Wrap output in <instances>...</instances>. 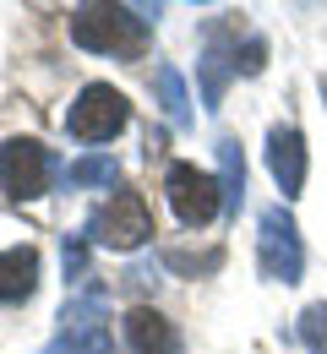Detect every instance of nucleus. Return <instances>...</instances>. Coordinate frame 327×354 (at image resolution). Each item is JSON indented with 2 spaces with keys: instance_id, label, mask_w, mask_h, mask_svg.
<instances>
[{
  "instance_id": "nucleus-5",
  "label": "nucleus",
  "mask_w": 327,
  "mask_h": 354,
  "mask_svg": "<svg viewBox=\"0 0 327 354\" xmlns=\"http://www.w3.org/2000/svg\"><path fill=\"white\" fill-rule=\"evenodd\" d=\"M88 240L104 251H137L142 240H153V213L142 202V191H115L93 218H88Z\"/></svg>"
},
{
  "instance_id": "nucleus-4",
  "label": "nucleus",
  "mask_w": 327,
  "mask_h": 354,
  "mask_svg": "<svg viewBox=\"0 0 327 354\" xmlns=\"http://www.w3.org/2000/svg\"><path fill=\"white\" fill-rule=\"evenodd\" d=\"M126 120H131L126 93L109 88V82H88L77 93V104L66 109V136L71 142H109V136L126 131Z\"/></svg>"
},
{
  "instance_id": "nucleus-13",
  "label": "nucleus",
  "mask_w": 327,
  "mask_h": 354,
  "mask_svg": "<svg viewBox=\"0 0 327 354\" xmlns=\"http://www.w3.org/2000/svg\"><path fill=\"white\" fill-rule=\"evenodd\" d=\"M153 93H158V109H164V120H169V126H186V120H191L186 77H180L175 66H158V71H153Z\"/></svg>"
},
{
  "instance_id": "nucleus-18",
  "label": "nucleus",
  "mask_w": 327,
  "mask_h": 354,
  "mask_svg": "<svg viewBox=\"0 0 327 354\" xmlns=\"http://www.w3.org/2000/svg\"><path fill=\"white\" fill-rule=\"evenodd\" d=\"M218 262H224V251H207V257H186V251H169V267H180V272H213Z\"/></svg>"
},
{
  "instance_id": "nucleus-8",
  "label": "nucleus",
  "mask_w": 327,
  "mask_h": 354,
  "mask_svg": "<svg viewBox=\"0 0 327 354\" xmlns=\"http://www.w3.org/2000/svg\"><path fill=\"white\" fill-rule=\"evenodd\" d=\"M306 136H300V126H273L268 131V175H273V185L283 191V202H295L300 191H306Z\"/></svg>"
},
{
  "instance_id": "nucleus-2",
  "label": "nucleus",
  "mask_w": 327,
  "mask_h": 354,
  "mask_svg": "<svg viewBox=\"0 0 327 354\" xmlns=\"http://www.w3.org/2000/svg\"><path fill=\"white\" fill-rule=\"evenodd\" d=\"M115 338H109V295L88 283L77 300H66L60 310V327L39 354H109Z\"/></svg>"
},
{
  "instance_id": "nucleus-6",
  "label": "nucleus",
  "mask_w": 327,
  "mask_h": 354,
  "mask_svg": "<svg viewBox=\"0 0 327 354\" xmlns=\"http://www.w3.org/2000/svg\"><path fill=\"white\" fill-rule=\"evenodd\" d=\"M256 267L268 283H300L306 272V245H300V229L289 218V207H268L256 223Z\"/></svg>"
},
{
  "instance_id": "nucleus-17",
  "label": "nucleus",
  "mask_w": 327,
  "mask_h": 354,
  "mask_svg": "<svg viewBox=\"0 0 327 354\" xmlns=\"http://www.w3.org/2000/svg\"><path fill=\"white\" fill-rule=\"evenodd\" d=\"M60 267H66V278H88V234H66Z\"/></svg>"
},
{
  "instance_id": "nucleus-11",
  "label": "nucleus",
  "mask_w": 327,
  "mask_h": 354,
  "mask_svg": "<svg viewBox=\"0 0 327 354\" xmlns=\"http://www.w3.org/2000/svg\"><path fill=\"white\" fill-rule=\"evenodd\" d=\"M39 289V251L33 245H11L0 251V306H22Z\"/></svg>"
},
{
  "instance_id": "nucleus-9",
  "label": "nucleus",
  "mask_w": 327,
  "mask_h": 354,
  "mask_svg": "<svg viewBox=\"0 0 327 354\" xmlns=\"http://www.w3.org/2000/svg\"><path fill=\"white\" fill-rule=\"evenodd\" d=\"M230 33H234L230 17L207 28V49H202V60H196V71H202V109H218L230 77H240V71H234V49H240V44L230 49Z\"/></svg>"
},
{
  "instance_id": "nucleus-1",
  "label": "nucleus",
  "mask_w": 327,
  "mask_h": 354,
  "mask_svg": "<svg viewBox=\"0 0 327 354\" xmlns=\"http://www.w3.org/2000/svg\"><path fill=\"white\" fill-rule=\"evenodd\" d=\"M147 22H158V11L142 6H77L71 11V44L88 55H142Z\"/></svg>"
},
{
  "instance_id": "nucleus-7",
  "label": "nucleus",
  "mask_w": 327,
  "mask_h": 354,
  "mask_svg": "<svg viewBox=\"0 0 327 354\" xmlns=\"http://www.w3.org/2000/svg\"><path fill=\"white\" fill-rule=\"evenodd\" d=\"M164 196H169L175 218L186 223V229H207V223L218 218V207H224V185L207 175V169L186 164V158H175L164 169Z\"/></svg>"
},
{
  "instance_id": "nucleus-10",
  "label": "nucleus",
  "mask_w": 327,
  "mask_h": 354,
  "mask_svg": "<svg viewBox=\"0 0 327 354\" xmlns=\"http://www.w3.org/2000/svg\"><path fill=\"white\" fill-rule=\"evenodd\" d=\"M126 349L131 354H180V333L164 310L153 306H131L126 316Z\"/></svg>"
},
{
  "instance_id": "nucleus-16",
  "label": "nucleus",
  "mask_w": 327,
  "mask_h": 354,
  "mask_svg": "<svg viewBox=\"0 0 327 354\" xmlns=\"http://www.w3.org/2000/svg\"><path fill=\"white\" fill-rule=\"evenodd\" d=\"M262 66H268V39H262V33H251L245 49H234V71H240V77H256Z\"/></svg>"
},
{
  "instance_id": "nucleus-15",
  "label": "nucleus",
  "mask_w": 327,
  "mask_h": 354,
  "mask_svg": "<svg viewBox=\"0 0 327 354\" xmlns=\"http://www.w3.org/2000/svg\"><path fill=\"white\" fill-rule=\"evenodd\" d=\"M300 344H306V354H327V306L300 310Z\"/></svg>"
},
{
  "instance_id": "nucleus-12",
  "label": "nucleus",
  "mask_w": 327,
  "mask_h": 354,
  "mask_svg": "<svg viewBox=\"0 0 327 354\" xmlns=\"http://www.w3.org/2000/svg\"><path fill=\"white\" fill-rule=\"evenodd\" d=\"M218 185H224V207L240 213L245 202V153H240V136H218Z\"/></svg>"
},
{
  "instance_id": "nucleus-14",
  "label": "nucleus",
  "mask_w": 327,
  "mask_h": 354,
  "mask_svg": "<svg viewBox=\"0 0 327 354\" xmlns=\"http://www.w3.org/2000/svg\"><path fill=\"white\" fill-rule=\"evenodd\" d=\"M120 180V164L109 158V153H88V158H77L71 169H66V185L71 191H109Z\"/></svg>"
},
{
  "instance_id": "nucleus-3",
  "label": "nucleus",
  "mask_w": 327,
  "mask_h": 354,
  "mask_svg": "<svg viewBox=\"0 0 327 354\" xmlns=\"http://www.w3.org/2000/svg\"><path fill=\"white\" fill-rule=\"evenodd\" d=\"M55 175H60V164H55V153L44 142H33V136L0 142V191L11 202H39L55 185Z\"/></svg>"
}]
</instances>
